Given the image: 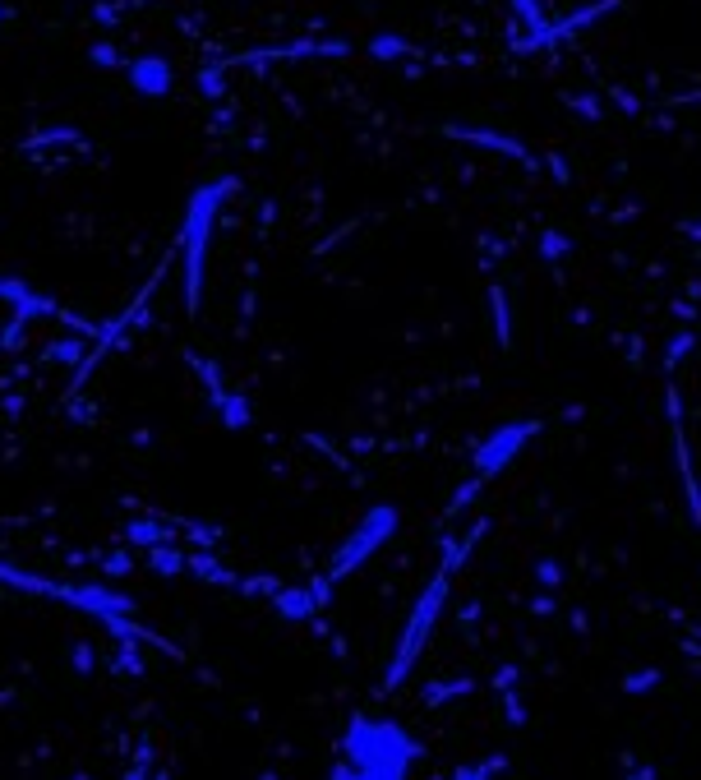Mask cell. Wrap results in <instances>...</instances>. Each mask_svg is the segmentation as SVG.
<instances>
[{
	"label": "cell",
	"instance_id": "6da1fadb",
	"mask_svg": "<svg viewBox=\"0 0 701 780\" xmlns=\"http://www.w3.org/2000/svg\"><path fill=\"white\" fill-rule=\"evenodd\" d=\"M346 767H337V776H360V780H397L411 771V762L420 757V744L397 725V720H369L356 716L346 730Z\"/></svg>",
	"mask_w": 701,
	"mask_h": 780
},
{
	"label": "cell",
	"instance_id": "7a4b0ae2",
	"mask_svg": "<svg viewBox=\"0 0 701 780\" xmlns=\"http://www.w3.org/2000/svg\"><path fill=\"white\" fill-rule=\"evenodd\" d=\"M485 531V522H480L471 536L462 540V545H452L448 550V559L439 564V573H434V582H429L425 591H420V600H416V610H411V624H406V633H402V647H397V660L388 665V674H383V693H393L397 684L406 679V670L416 665V656H420V647H425V637H429V628L439 624V614H443V600H448V577H452V568L466 559V550L476 545V536Z\"/></svg>",
	"mask_w": 701,
	"mask_h": 780
},
{
	"label": "cell",
	"instance_id": "3957f363",
	"mask_svg": "<svg viewBox=\"0 0 701 780\" xmlns=\"http://www.w3.org/2000/svg\"><path fill=\"white\" fill-rule=\"evenodd\" d=\"M236 190V180H208L190 194L185 208V227H180V254H185V310L199 314L203 296V259H208V240H213V222L222 199Z\"/></svg>",
	"mask_w": 701,
	"mask_h": 780
},
{
	"label": "cell",
	"instance_id": "277c9868",
	"mask_svg": "<svg viewBox=\"0 0 701 780\" xmlns=\"http://www.w3.org/2000/svg\"><path fill=\"white\" fill-rule=\"evenodd\" d=\"M0 582L5 587H19V591H37V596H56L74 610L93 614V619H111V614H134V600L120 596L111 587H97V582H47V577H33V573H19V568L0 564Z\"/></svg>",
	"mask_w": 701,
	"mask_h": 780
},
{
	"label": "cell",
	"instance_id": "5b68a950",
	"mask_svg": "<svg viewBox=\"0 0 701 780\" xmlns=\"http://www.w3.org/2000/svg\"><path fill=\"white\" fill-rule=\"evenodd\" d=\"M397 527H402V513H397L393 504H374L365 517L356 522V531L342 540V550L333 554V564H328V577L333 582H342V577H351L360 564H365L374 550H383L388 540L397 536Z\"/></svg>",
	"mask_w": 701,
	"mask_h": 780
},
{
	"label": "cell",
	"instance_id": "8992f818",
	"mask_svg": "<svg viewBox=\"0 0 701 780\" xmlns=\"http://www.w3.org/2000/svg\"><path fill=\"white\" fill-rule=\"evenodd\" d=\"M540 430V425H531V420H517V425H499V430L489 434L485 444L476 448V480H494L499 471H508L512 467V457L526 448V439Z\"/></svg>",
	"mask_w": 701,
	"mask_h": 780
},
{
	"label": "cell",
	"instance_id": "52a82bcc",
	"mask_svg": "<svg viewBox=\"0 0 701 780\" xmlns=\"http://www.w3.org/2000/svg\"><path fill=\"white\" fill-rule=\"evenodd\" d=\"M0 300H10L14 319H24V324L28 319H70L51 296H42V291L28 287L24 277H0Z\"/></svg>",
	"mask_w": 701,
	"mask_h": 780
},
{
	"label": "cell",
	"instance_id": "ba28073f",
	"mask_svg": "<svg viewBox=\"0 0 701 780\" xmlns=\"http://www.w3.org/2000/svg\"><path fill=\"white\" fill-rule=\"evenodd\" d=\"M130 88L139 97H167L176 88V74H171V65L162 56H139L130 60Z\"/></svg>",
	"mask_w": 701,
	"mask_h": 780
},
{
	"label": "cell",
	"instance_id": "9c48e42d",
	"mask_svg": "<svg viewBox=\"0 0 701 780\" xmlns=\"http://www.w3.org/2000/svg\"><path fill=\"white\" fill-rule=\"evenodd\" d=\"M273 610L282 614L286 624H300V619H309V614L323 610L319 591H314V582L309 587H291V591H273Z\"/></svg>",
	"mask_w": 701,
	"mask_h": 780
},
{
	"label": "cell",
	"instance_id": "30bf717a",
	"mask_svg": "<svg viewBox=\"0 0 701 780\" xmlns=\"http://www.w3.org/2000/svg\"><path fill=\"white\" fill-rule=\"evenodd\" d=\"M176 527L180 522H162V517H134L130 527H125V540L153 550V545H171V540H176Z\"/></svg>",
	"mask_w": 701,
	"mask_h": 780
},
{
	"label": "cell",
	"instance_id": "8fae6325",
	"mask_svg": "<svg viewBox=\"0 0 701 780\" xmlns=\"http://www.w3.org/2000/svg\"><path fill=\"white\" fill-rule=\"evenodd\" d=\"M213 407H217V416H222L226 430H245V425H250V402H245V397L222 393V397L213 402Z\"/></svg>",
	"mask_w": 701,
	"mask_h": 780
},
{
	"label": "cell",
	"instance_id": "7c38bea8",
	"mask_svg": "<svg viewBox=\"0 0 701 780\" xmlns=\"http://www.w3.org/2000/svg\"><path fill=\"white\" fill-rule=\"evenodd\" d=\"M148 564H153L162 577H176V573L190 568V559H185L180 550H171V545H153V550H148Z\"/></svg>",
	"mask_w": 701,
	"mask_h": 780
},
{
	"label": "cell",
	"instance_id": "4fadbf2b",
	"mask_svg": "<svg viewBox=\"0 0 701 780\" xmlns=\"http://www.w3.org/2000/svg\"><path fill=\"white\" fill-rule=\"evenodd\" d=\"M190 568L203 577V582H213V587H240V577H231L217 559H203V554H190Z\"/></svg>",
	"mask_w": 701,
	"mask_h": 780
},
{
	"label": "cell",
	"instance_id": "5bb4252c",
	"mask_svg": "<svg viewBox=\"0 0 701 780\" xmlns=\"http://www.w3.org/2000/svg\"><path fill=\"white\" fill-rule=\"evenodd\" d=\"M47 360H60V365H74V370H79L88 356H84V342H79V337H56L47 347Z\"/></svg>",
	"mask_w": 701,
	"mask_h": 780
},
{
	"label": "cell",
	"instance_id": "9a60e30c",
	"mask_svg": "<svg viewBox=\"0 0 701 780\" xmlns=\"http://www.w3.org/2000/svg\"><path fill=\"white\" fill-rule=\"evenodd\" d=\"M448 134H457V139H471V144H485V148H499V153H512V157H526V148H522V144H512V139H503V134H480V130H452V125H448Z\"/></svg>",
	"mask_w": 701,
	"mask_h": 780
},
{
	"label": "cell",
	"instance_id": "2e32d148",
	"mask_svg": "<svg viewBox=\"0 0 701 780\" xmlns=\"http://www.w3.org/2000/svg\"><path fill=\"white\" fill-rule=\"evenodd\" d=\"M369 51L379 60H402V56H416V47L406 42V37H397V33H383V37H374L369 42Z\"/></svg>",
	"mask_w": 701,
	"mask_h": 780
},
{
	"label": "cell",
	"instance_id": "e0dca14e",
	"mask_svg": "<svg viewBox=\"0 0 701 780\" xmlns=\"http://www.w3.org/2000/svg\"><path fill=\"white\" fill-rule=\"evenodd\" d=\"M508 5H512V10H517V14H522V24L531 28V33H540V28H549V24H545V10H540V0H508Z\"/></svg>",
	"mask_w": 701,
	"mask_h": 780
},
{
	"label": "cell",
	"instance_id": "ac0fdd59",
	"mask_svg": "<svg viewBox=\"0 0 701 780\" xmlns=\"http://www.w3.org/2000/svg\"><path fill=\"white\" fill-rule=\"evenodd\" d=\"M489 300H494V328H499V342L508 347V296H503V287H494L489 291Z\"/></svg>",
	"mask_w": 701,
	"mask_h": 780
},
{
	"label": "cell",
	"instance_id": "d6986e66",
	"mask_svg": "<svg viewBox=\"0 0 701 780\" xmlns=\"http://www.w3.org/2000/svg\"><path fill=\"white\" fill-rule=\"evenodd\" d=\"M88 56H93V65H102V70H111V65H120V51L111 47V42H97V47L88 51Z\"/></svg>",
	"mask_w": 701,
	"mask_h": 780
},
{
	"label": "cell",
	"instance_id": "ffe728a7",
	"mask_svg": "<svg viewBox=\"0 0 701 780\" xmlns=\"http://www.w3.org/2000/svg\"><path fill=\"white\" fill-rule=\"evenodd\" d=\"M222 70H226V65H213V70H203V74H199V88H203L208 97L222 93Z\"/></svg>",
	"mask_w": 701,
	"mask_h": 780
},
{
	"label": "cell",
	"instance_id": "44dd1931",
	"mask_svg": "<svg viewBox=\"0 0 701 780\" xmlns=\"http://www.w3.org/2000/svg\"><path fill=\"white\" fill-rule=\"evenodd\" d=\"M563 250H568V240H563L559 236V231H549V236L545 240H540V254H545V259H559V254Z\"/></svg>",
	"mask_w": 701,
	"mask_h": 780
},
{
	"label": "cell",
	"instance_id": "7402d4cb",
	"mask_svg": "<svg viewBox=\"0 0 701 780\" xmlns=\"http://www.w3.org/2000/svg\"><path fill=\"white\" fill-rule=\"evenodd\" d=\"M74 670L79 674L93 670V647H88V642H74Z\"/></svg>",
	"mask_w": 701,
	"mask_h": 780
},
{
	"label": "cell",
	"instance_id": "603a6c76",
	"mask_svg": "<svg viewBox=\"0 0 701 780\" xmlns=\"http://www.w3.org/2000/svg\"><path fill=\"white\" fill-rule=\"evenodd\" d=\"M655 679H660V674L646 670V674H632V679H628L623 688H628V693H642V688H655Z\"/></svg>",
	"mask_w": 701,
	"mask_h": 780
},
{
	"label": "cell",
	"instance_id": "cb8c5ba5",
	"mask_svg": "<svg viewBox=\"0 0 701 780\" xmlns=\"http://www.w3.org/2000/svg\"><path fill=\"white\" fill-rule=\"evenodd\" d=\"M102 568H107L111 577H120V573H130V559H125V554L116 550V554H107V564H102Z\"/></svg>",
	"mask_w": 701,
	"mask_h": 780
},
{
	"label": "cell",
	"instance_id": "d4e9b609",
	"mask_svg": "<svg viewBox=\"0 0 701 780\" xmlns=\"http://www.w3.org/2000/svg\"><path fill=\"white\" fill-rule=\"evenodd\" d=\"M535 573H540V582H545V587H559V564H554V559H545V564L535 568Z\"/></svg>",
	"mask_w": 701,
	"mask_h": 780
},
{
	"label": "cell",
	"instance_id": "484cf974",
	"mask_svg": "<svg viewBox=\"0 0 701 780\" xmlns=\"http://www.w3.org/2000/svg\"><path fill=\"white\" fill-rule=\"evenodd\" d=\"M0 19H5V5H0Z\"/></svg>",
	"mask_w": 701,
	"mask_h": 780
}]
</instances>
